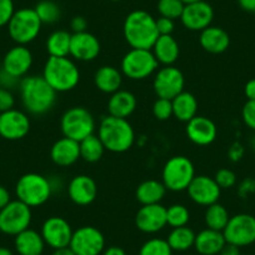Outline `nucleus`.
Segmentation results:
<instances>
[{
	"instance_id": "31",
	"label": "nucleus",
	"mask_w": 255,
	"mask_h": 255,
	"mask_svg": "<svg viewBox=\"0 0 255 255\" xmlns=\"http://www.w3.org/2000/svg\"><path fill=\"white\" fill-rule=\"evenodd\" d=\"M173 115L183 123L190 122L197 117L198 100L194 95L189 92H181L173 100Z\"/></svg>"
},
{
	"instance_id": "40",
	"label": "nucleus",
	"mask_w": 255,
	"mask_h": 255,
	"mask_svg": "<svg viewBox=\"0 0 255 255\" xmlns=\"http://www.w3.org/2000/svg\"><path fill=\"white\" fill-rule=\"evenodd\" d=\"M153 115L155 119L160 122L170 119L173 117V104L171 100L164 99V98H158L153 104Z\"/></svg>"
},
{
	"instance_id": "30",
	"label": "nucleus",
	"mask_w": 255,
	"mask_h": 255,
	"mask_svg": "<svg viewBox=\"0 0 255 255\" xmlns=\"http://www.w3.org/2000/svg\"><path fill=\"white\" fill-rule=\"evenodd\" d=\"M165 193L166 188L163 181L149 179L139 184L135 191V198L141 205L160 204L165 197Z\"/></svg>"
},
{
	"instance_id": "26",
	"label": "nucleus",
	"mask_w": 255,
	"mask_h": 255,
	"mask_svg": "<svg viewBox=\"0 0 255 255\" xmlns=\"http://www.w3.org/2000/svg\"><path fill=\"white\" fill-rule=\"evenodd\" d=\"M136 109V97L128 90H118L110 95L108 102L109 115L128 119Z\"/></svg>"
},
{
	"instance_id": "58",
	"label": "nucleus",
	"mask_w": 255,
	"mask_h": 255,
	"mask_svg": "<svg viewBox=\"0 0 255 255\" xmlns=\"http://www.w3.org/2000/svg\"><path fill=\"white\" fill-rule=\"evenodd\" d=\"M253 14H254V18H255V11H254V13H253Z\"/></svg>"
},
{
	"instance_id": "16",
	"label": "nucleus",
	"mask_w": 255,
	"mask_h": 255,
	"mask_svg": "<svg viewBox=\"0 0 255 255\" xmlns=\"http://www.w3.org/2000/svg\"><path fill=\"white\" fill-rule=\"evenodd\" d=\"M188 194L195 204L202 207H209V205L218 203L222 189L218 185L214 178L208 175H195L194 179L188 186Z\"/></svg>"
},
{
	"instance_id": "51",
	"label": "nucleus",
	"mask_w": 255,
	"mask_h": 255,
	"mask_svg": "<svg viewBox=\"0 0 255 255\" xmlns=\"http://www.w3.org/2000/svg\"><path fill=\"white\" fill-rule=\"evenodd\" d=\"M219 255H242V254H240L239 247L227 243V244L224 245V248L222 249V252L219 253Z\"/></svg>"
},
{
	"instance_id": "13",
	"label": "nucleus",
	"mask_w": 255,
	"mask_h": 255,
	"mask_svg": "<svg viewBox=\"0 0 255 255\" xmlns=\"http://www.w3.org/2000/svg\"><path fill=\"white\" fill-rule=\"evenodd\" d=\"M185 79L178 68L174 65H168L155 73L153 82V89L158 98L173 100L176 95L184 92Z\"/></svg>"
},
{
	"instance_id": "8",
	"label": "nucleus",
	"mask_w": 255,
	"mask_h": 255,
	"mask_svg": "<svg viewBox=\"0 0 255 255\" xmlns=\"http://www.w3.org/2000/svg\"><path fill=\"white\" fill-rule=\"evenodd\" d=\"M60 128L64 136L79 143L94 134L95 120L87 108L73 107L61 117Z\"/></svg>"
},
{
	"instance_id": "41",
	"label": "nucleus",
	"mask_w": 255,
	"mask_h": 255,
	"mask_svg": "<svg viewBox=\"0 0 255 255\" xmlns=\"http://www.w3.org/2000/svg\"><path fill=\"white\" fill-rule=\"evenodd\" d=\"M214 180L217 181L218 185L220 186V189H229L233 188L237 183V175L233 170L227 168L219 169V170L215 173Z\"/></svg>"
},
{
	"instance_id": "45",
	"label": "nucleus",
	"mask_w": 255,
	"mask_h": 255,
	"mask_svg": "<svg viewBox=\"0 0 255 255\" xmlns=\"http://www.w3.org/2000/svg\"><path fill=\"white\" fill-rule=\"evenodd\" d=\"M255 193V179L245 178L238 186V195L242 199H247L252 194Z\"/></svg>"
},
{
	"instance_id": "37",
	"label": "nucleus",
	"mask_w": 255,
	"mask_h": 255,
	"mask_svg": "<svg viewBox=\"0 0 255 255\" xmlns=\"http://www.w3.org/2000/svg\"><path fill=\"white\" fill-rule=\"evenodd\" d=\"M190 219L188 208L183 204H173L166 208V224L171 228L185 227Z\"/></svg>"
},
{
	"instance_id": "38",
	"label": "nucleus",
	"mask_w": 255,
	"mask_h": 255,
	"mask_svg": "<svg viewBox=\"0 0 255 255\" xmlns=\"http://www.w3.org/2000/svg\"><path fill=\"white\" fill-rule=\"evenodd\" d=\"M139 255H173V250L166 240L153 238L141 245Z\"/></svg>"
},
{
	"instance_id": "7",
	"label": "nucleus",
	"mask_w": 255,
	"mask_h": 255,
	"mask_svg": "<svg viewBox=\"0 0 255 255\" xmlns=\"http://www.w3.org/2000/svg\"><path fill=\"white\" fill-rule=\"evenodd\" d=\"M195 176L194 164L184 155H175L169 159L163 166L161 181L166 190L184 191Z\"/></svg>"
},
{
	"instance_id": "46",
	"label": "nucleus",
	"mask_w": 255,
	"mask_h": 255,
	"mask_svg": "<svg viewBox=\"0 0 255 255\" xmlns=\"http://www.w3.org/2000/svg\"><path fill=\"white\" fill-rule=\"evenodd\" d=\"M175 28L173 19L165 18V16H160L156 19V29H158L159 35H171Z\"/></svg>"
},
{
	"instance_id": "22",
	"label": "nucleus",
	"mask_w": 255,
	"mask_h": 255,
	"mask_svg": "<svg viewBox=\"0 0 255 255\" xmlns=\"http://www.w3.org/2000/svg\"><path fill=\"white\" fill-rule=\"evenodd\" d=\"M68 195L74 204L85 207L92 204L98 195V186L94 179L89 175L74 176L68 185Z\"/></svg>"
},
{
	"instance_id": "24",
	"label": "nucleus",
	"mask_w": 255,
	"mask_h": 255,
	"mask_svg": "<svg viewBox=\"0 0 255 255\" xmlns=\"http://www.w3.org/2000/svg\"><path fill=\"white\" fill-rule=\"evenodd\" d=\"M199 43L205 51L210 54H222L229 48V34L219 26H208L200 31Z\"/></svg>"
},
{
	"instance_id": "19",
	"label": "nucleus",
	"mask_w": 255,
	"mask_h": 255,
	"mask_svg": "<svg viewBox=\"0 0 255 255\" xmlns=\"http://www.w3.org/2000/svg\"><path fill=\"white\" fill-rule=\"evenodd\" d=\"M135 225L140 232L154 234L166 227V208L161 204L141 205L135 215Z\"/></svg>"
},
{
	"instance_id": "34",
	"label": "nucleus",
	"mask_w": 255,
	"mask_h": 255,
	"mask_svg": "<svg viewBox=\"0 0 255 255\" xmlns=\"http://www.w3.org/2000/svg\"><path fill=\"white\" fill-rule=\"evenodd\" d=\"M79 148L80 158L83 160L88 161V163H97V161H99L103 158L105 151L102 140L95 134H92L88 138L79 141Z\"/></svg>"
},
{
	"instance_id": "25",
	"label": "nucleus",
	"mask_w": 255,
	"mask_h": 255,
	"mask_svg": "<svg viewBox=\"0 0 255 255\" xmlns=\"http://www.w3.org/2000/svg\"><path fill=\"white\" fill-rule=\"evenodd\" d=\"M225 244L223 232L207 228L195 235L194 248L200 255H219Z\"/></svg>"
},
{
	"instance_id": "12",
	"label": "nucleus",
	"mask_w": 255,
	"mask_h": 255,
	"mask_svg": "<svg viewBox=\"0 0 255 255\" xmlns=\"http://www.w3.org/2000/svg\"><path fill=\"white\" fill-rule=\"evenodd\" d=\"M69 248L75 255H100L105 249V238L98 228L85 225L73 232Z\"/></svg>"
},
{
	"instance_id": "3",
	"label": "nucleus",
	"mask_w": 255,
	"mask_h": 255,
	"mask_svg": "<svg viewBox=\"0 0 255 255\" xmlns=\"http://www.w3.org/2000/svg\"><path fill=\"white\" fill-rule=\"evenodd\" d=\"M98 136L105 150L118 154L129 150L135 141V131L128 119L112 115L102 119L98 128Z\"/></svg>"
},
{
	"instance_id": "33",
	"label": "nucleus",
	"mask_w": 255,
	"mask_h": 255,
	"mask_svg": "<svg viewBox=\"0 0 255 255\" xmlns=\"http://www.w3.org/2000/svg\"><path fill=\"white\" fill-rule=\"evenodd\" d=\"M195 235L197 234L186 225L185 227L173 228L170 234L168 235L166 242L170 245L173 252H185V250L190 249L191 247H194Z\"/></svg>"
},
{
	"instance_id": "4",
	"label": "nucleus",
	"mask_w": 255,
	"mask_h": 255,
	"mask_svg": "<svg viewBox=\"0 0 255 255\" xmlns=\"http://www.w3.org/2000/svg\"><path fill=\"white\" fill-rule=\"evenodd\" d=\"M41 77L56 93L70 92L80 82L79 68L68 56H49Z\"/></svg>"
},
{
	"instance_id": "11",
	"label": "nucleus",
	"mask_w": 255,
	"mask_h": 255,
	"mask_svg": "<svg viewBox=\"0 0 255 255\" xmlns=\"http://www.w3.org/2000/svg\"><path fill=\"white\" fill-rule=\"evenodd\" d=\"M225 242L237 247H248L255 243V217L247 213L230 217L223 230Z\"/></svg>"
},
{
	"instance_id": "15",
	"label": "nucleus",
	"mask_w": 255,
	"mask_h": 255,
	"mask_svg": "<svg viewBox=\"0 0 255 255\" xmlns=\"http://www.w3.org/2000/svg\"><path fill=\"white\" fill-rule=\"evenodd\" d=\"M30 130V119L24 112L10 109L0 113V136L5 140H20Z\"/></svg>"
},
{
	"instance_id": "39",
	"label": "nucleus",
	"mask_w": 255,
	"mask_h": 255,
	"mask_svg": "<svg viewBox=\"0 0 255 255\" xmlns=\"http://www.w3.org/2000/svg\"><path fill=\"white\" fill-rule=\"evenodd\" d=\"M185 4L181 0H159L158 11L160 16H165L169 19H180L183 14Z\"/></svg>"
},
{
	"instance_id": "2",
	"label": "nucleus",
	"mask_w": 255,
	"mask_h": 255,
	"mask_svg": "<svg viewBox=\"0 0 255 255\" xmlns=\"http://www.w3.org/2000/svg\"><path fill=\"white\" fill-rule=\"evenodd\" d=\"M123 33L131 49L151 50L159 38L156 19L144 10H134L128 14L123 25Z\"/></svg>"
},
{
	"instance_id": "9",
	"label": "nucleus",
	"mask_w": 255,
	"mask_h": 255,
	"mask_svg": "<svg viewBox=\"0 0 255 255\" xmlns=\"http://www.w3.org/2000/svg\"><path fill=\"white\" fill-rule=\"evenodd\" d=\"M158 60L149 49H130L122 59V73L131 80H143L158 69Z\"/></svg>"
},
{
	"instance_id": "42",
	"label": "nucleus",
	"mask_w": 255,
	"mask_h": 255,
	"mask_svg": "<svg viewBox=\"0 0 255 255\" xmlns=\"http://www.w3.org/2000/svg\"><path fill=\"white\" fill-rule=\"evenodd\" d=\"M15 13L13 0H0V28L8 25Z\"/></svg>"
},
{
	"instance_id": "14",
	"label": "nucleus",
	"mask_w": 255,
	"mask_h": 255,
	"mask_svg": "<svg viewBox=\"0 0 255 255\" xmlns=\"http://www.w3.org/2000/svg\"><path fill=\"white\" fill-rule=\"evenodd\" d=\"M73 232L72 225L61 217H50L43 223L40 234L43 237L45 245L51 249L69 247L72 240Z\"/></svg>"
},
{
	"instance_id": "43",
	"label": "nucleus",
	"mask_w": 255,
	"mask_h": 255,
	"mask_svg": "<svg viewBox=\"0 0 255 255\" xmlns=\"http://www.w3.org/2000/svg\"><path fill=\"white\" fill-rule=\"evenodd\" d=\"M242 117L244 124L252 130H255V100H248L245 103L242 110Z\"/></svg>"
},
{
	"instance_id": "35",
	"label": "nucleus",
	"mask_w": 255,
	"mask_h": 255,
	"mask_svg": "<svg viewBox=\"0 0 255 255\" xmlns=\"http://www.w3.org/2000/svg\"><path fill=\"white\" fill-rule=\"evenodd\" d=\"M229 219V212H228L224 205L219 204V203H214V204L207 207L204 220L207 228H209V229L223 232L225 227H227Z\"/></svg>"
},
{
	"instance_id": "23",
	"label": "nucleus",
	"mask_w": 255,
	"mask_h": 255,
	"mask_svg": "<svg viewBox=\"0 0 255 255\" xmlns=\"http://www.w3.org/2000/svg\"><path fill=\"white\" fill-rule=\"evenodd\" d=\"M50 158L53 163L58 166L67 168V166L73 165L77 163L78 159H80L79 143L67 136L59 139L51 146Z\"/></svg>"
},
{
	"instance_id": "56",
	"label": "nucleus",
	"mask_w": 255,
	"mask_h": 255,
	"mask_svg": "<svg viewBox=\"0 0 255 255\" xmlns=\"http://www.w3.org/2000/svg\"><path fill=\"white\" fill-rule=\"evenodd\" d=\"M184 4H191V3H198V1H203V0H181Z\"/></svg>"
},
{
	"instance_id": "36",
	"label": "nucleus",
	"mask_w": 255,
	"mask_h": 255,
	"mask_svg": "<svg viewBox=\"0 0 255 255\" xmlns=\"http://www.w3.org/2000/svg\"><path fill=\"white\" fill-rule=\"evenodd\" d=\"M43 24H54L60 19V8L51 0H41L34 8Z\"/></svg>"
},
{
	"instance_id": "53",
	"label": "nucleus",
	"mask_w": 255,
	"mask_h": 255,
	"mask_svg": "<svg viewBox=\"0 0 255 255\" xmlns=\"http://www.w3.org/2000/svg\"><path fill=\"white\" fill-rule=\"evenodd\" d=\"M103 255H127V253L120 247H109L104 249Z\"/></svg>"
},
{
	"instance_id": "10",
	"label": "nucleus",
	"mask_w": 255,
	"mask_h": 255,
	"mask_svg": "<svg viewBox=\"0 0 255 255\" xmlns=\"http://www.w3.org/2000/svg\"><path fill=\"white\" fill-rule=\"evenodd\" d=\"M33 214L31 208L20 200H11L0 210V232L15 237L30 227Z\"/></svg>"
},
{
	"instance_id": "6",
	"label": "nucleus",
	"mask_w": 255,
	"mask_h": 255,
	"mask_svg": "<svg viewBox=\"0 0 255 255\" xmlns=\"http://www.w3.org/2000/svg\"><path fill=\"white\" fill-rule=\"evenodd\" d=\"M6 26L11 40L19 45H26L38 38L43 23L34 9L23 8L15 10Z\"/></svg>"
},
{
	"instance_id": "27",
	"label": "nucleus",
	"mask_w": 255,
	"mask_h": 255,
	"mask_svg": "<svg viewBox=\"0 0 255 255\" xmlns=\"http://www.w3.org/2000/svg\"><path fill=\"white\" fill-rule=\"evenodd\" d=\"M14 245L19 255H41L45 248V242L40 233L28 228L15 235Z\"/></svg>"
},
{
	"instance_id": "5",
	"label": "nucleus",
	"mask_w": 255,
	"mask_h": 255,
	"mask_svg": "<svg viewBox=\"0 0 255 255\" xmlns=\"http://www.w3.org/2000/svg\"><path fill=\"white\" fill-rule=\"evenodd\" d=\"M53 184L46 176L38 173L24 174L15 185L16 199L30 208L45 204L53 193Z\"/></svg>"
},
{
	"instance_id": "20",
	"label": "nucleus",
	"mask_w": 255,
	"mask_h": 255,
	"mask_svg": "<svg viewBox=\"0 0 255 255\" xmlns=\"http://www.w3.org/2000/svg\"><path fill=\"white\" fill-rule=\"evenodd\" d=\"M100 43L94 34L89 31L73 33L70 40L69 55L78 61H92L100 54Z\"/></svg>"
},
{
	"instance_id": "18",
	"label": "nucleus",
	"mask_w": 255,
	"mask_h": 255,
	"mask_svg": "<svg viewBox=\"0 0 255 255\" xmlns=\"http://www.w3.org/2000/svg\"><path fill=\"white\" fill-rule=\"evenodd\" d=\"M33 65V54L26 48V45H19L8 50L3 59V68L1 70L15 79L24 78Z\"/></svg>"
},
{
	"instance_id": "48",
	"label": "nucleus",
	"mask_w": 255,
	"mask_h": 255,
	"mask_svg": "<svg viewBox=\"0 0 255 255\" xmlns=\"http://www.w3.org/2000/svg\"><path fill=\"white\" fill-rule=\"evenodd\" d=\"M70 28H72L73 33H83V31H87L88 28V21L84 16H74L72 19V23H70Z\"/></svg>"
},
{
	"instance_id": "44",
	"label": "nucleus",
	"mask_w": 255,
	"mask_h": 255,
	"mask_svg": "<svg viewBox=\"0 0 255 255\" xmlns=\"http://www.w3.org/2000/svg\"><path fill=\"white\" fill-rule=\"evenodd\" d=\"M14 104H15V99H14L13 93L6 88L0 87V113L14 109Z\"/></svg>"
},
{
	"instance_id": "49",
	"label": "nucleus",
	"mask_w": 255,
	"mask_h": 255,
	"mask_svg": "<svg viewBox=\"0 0 255 255\" xmlns=\"http://www.w3.org/2000/svg\"><path fill=\"white\" fill-rule=\"evenodd\" d=\"M10 202H11V197L9 190L5 188V186L0 185V210L3 209L4 207H6Z\"/></svg>"
},
{
	"instance_id": "54",
	"label": "nucleus",
	"mask_w": 255,
	"mask_h": 255,
	"mask_svg": "<svg viewBox=\"0 0 255 255\" xmlns=\"http://www.w3.org/2000/svg\"><path fill=\"white\" fill-rule=\"evenodd\" d=\"M51 255H75V254L69 247H67V248H60V249H55Z\"/></svg>"
},
{
	"instance_id": "17",
	"label": "nucleus",
	"mask_w": 255,
	"mask_h": 255,
	"mask_svg": "<svg viewBox=\"0 0 255 255\" xmlns=\"http://www.w3.org/2000/svg\"><path fill=\"white\" fill-rule=\"evenodd\" d=\"M213 19H214V10L205 0L186 4L180 16L181 24L191 31L204 30L205 28L212 25Z\"/></svg>"
},
{
	"instance_id": "29",
	"label": "nucleus",
	"mask_w": 255,
	"mask_h": 255,
	"mask_svg": "<svg viewBox=\"0 0 255 255\" xmlns=\"http://www.w3.org/2000/svg\"><path fill=\"white\" fill-rule=\"evenodd\" d=\"M123 83V73L112 65L100 67L94 74V84L105 94H114L120 90Z\"/></svg>"
},
{
	"instance_id": "21",
	"label": "nucleus",
	"mask_w": 255,
	"mask_h": 255,
	"mask_svg": "<svg viewBox=\"0 0 255 255\" xmlns=\"http://www.w3.org/2000/svg\"><path fill=\"white\" fill-rule=\"evenodd\" d=\"M185 131L189 140L200 146L210 145L218 135V129L214 122L209 118L199 117V115L186 123Z\"/></svg>"
},
{
	"instance_id": "50",
	"label": "nucleus",
	"mask_w": 255,
	"mask_h": 255,
	"mask_svg": "<svg viewBox=\"0 0 255 255\" xmlns=\"http://www.w3.org/2000/svg\"><path fill=\"white\" fill-rule=\"evenodd\" d=\"M244 94L248 100H255V79L249 80L244 87Z\"/></svg>"
},
{
	"instance_id": "1",
	"label": "nucleus",
	"mask_w": 255,
	"mask_h": 255,
	"mask_svg": "<svg viewBox=\"0 0 255 255\" xmlns=\"http://www.w3.org/2000/svg\"><path fill=\"white\" fill-rule=\"evenodd\" d=\"M19 89L24 108L33 115L46 114L56 103V92L39 75L24 77Z\"/></svg>"
},
{
	"instance_id": "52",
	"label": "nucleus",
	"mask_w": 255,
	"mask_h": 255,
	"mask_svg": "<svg viewBox=\"0 0 255 255\" xmlns=\"http://www.w3.org/2000/svg\"><path fill=\"white\" fill-rule=\"evenodd\" d=\"M240 8L249 13H254L255 11V0H238Z\"/></svg>"
},
{
	"instance_id": "28",
	"label": "nucleus",
	"mask_w": 255,
	"mask_h": 255,
	"mask_svg": "<svg viewBox=\"0 0 255 255\" xmlns=\"http://www.w3.org/2000/svg\"><path fill=\"white\" fill-rule=\"evenodd\" d=\"M151 51L158 63L163 64L164 67H168V65H173L178 60L180 49H179L178 41L173 35H159L151 48Z\"/></svg>"
},
{
	"instance_id": "47",
	"label": "nucleus",
	"mask_w": 255,
	"mask_h": 255,
	"mask_svg": "<svg viewBox=\"0 0 255 255\" xmlns=\"http://www.w3.org/2000/svg\"><path fill=\"white\" fill-rule=\"evenodd\" d=\"M228 156H229L230 160L234 161V163L240 161L243 156H244V146L240 143H238V141L237 143L232 144V146H230L229 150H228Z\"/></svg>"
},
{
	"instance_id": "55",
	"label": "nucleus",
	"mask_w": 255,
	"mask_h": 255,
	"mask_svg": "<svg viewBox=\"0 0 255 255\" xmlns=\"http://www.w3.org/2000/svg\"><path fill=\"white\" fill-rule=\"evenodd\" d=\"M0 255H14V253L9 248L0 247Z\"/></svg>"
},
{
	"instance_id": "57",
	"label": "nucleus",
	"mask_w": 255,
	"mask_h": 255,
	"mask_svg": "<svg viewBox=\"0 0 255 255\" xmlns=\"http://www.w3.org/2000/svg\"><path fill=\"white\" fill-rule=\"evenodd\" d=\"M112 1H120V0H112Z\"/></svg>"
},
{
	"instance_id": "32",
	"label": "nucleus",
	"mask_w": 255,
	"mask_h": 255,
	"mask_svg": "<svg viewBox=\"0 0 255 255\" xmlns=\"http://www.w3.org/2000/svg\"><path fill=\"white\" fill-rule=\"evenodd\" d=\"M72 34L65 30H55L46 39V51L49 56H69Z\"/></svg>"
}]
</instances>
